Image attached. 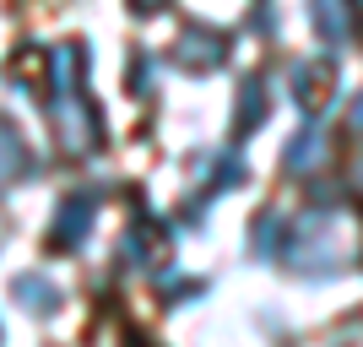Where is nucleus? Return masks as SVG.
I'll return each mask as SVG.
<instances>
[{"label":"nucleus","instance_id":"nucleus-1","mask_svg":"<svg viewBox=\"0 0 363 347\" xmlns=\"http://www.w3.org/2000/svg\"><path fill=\"white\" fill-rule=\"evenodd\" d=\"M288 255H293V272H303V277H331V272H342V266H347V244H342L336 217H325V211L298 217Z\"/></svg>","mask_w":363,"mask_h":347},{"label":"nucleus","instance_id":"nucleus-2","mask_svg":"<svg viewBox=\"0 0 363 347\" xmlns=\"http://www.w3.org/2000/svg\"><path fill=\"white\" fill-rule=\"evenodd\" d=\"M223 60H228V33L201 28V22H190V28L179 33V44H174V65H179V71H190V76L217 71Z\"/></svg>","mask_w":363,"mask_h":347},{"label":"nucleus","instance_id":"nucleus-3","mask_svg":"<svg viewBox=\"0 0 363 347\" xmlns=\"http://www.w3.org/2000/svg\"><path fill=\"white\" fill-rule=\"evenodd\" d=\"M92 211H98V201L92 196H65L60 206H55V223H49V239L60 244V250H76V244L92 233Z\"/></svg>","mask_w":363,"mask_h":347},{"label":"nucleus","instance_id":"nucleus-4","mask_svg":"<svg viewBox=\"0 0 363 347\" xmlns=\"http://www.w3.org/2000/svg\"><path fill=\"white\" fill-rule=\"evenodd\" d=\"M331 82H336L331 60H298L293 65V104L298 109H325L331 104Z\"/></svg>","mask_w":363,"mask_h":347},{"label":"nucleus","instance_id":"nucleus-5","mask_svg":"<svg viewBox=\"0 0 363 347\" xmlns=\"http://www.w3.org/2000/svg\"><path fill=\"white\" fill-rule=\"evenodd\" d=\"M55 125H60V141H65L71 152H82V147H92V141H98V120L82 109V92L55 98Z\"/></svg>","mask_w":363,"mask_h":347},{"label":"nucleus","instance_id":"nucleus-6","mask_svg":"<svg viewBox=\"0 0 363 347\" xmlns=\"http://www.w3.org/2000/svg\"><path fill=\"white\" fill-rule=\"evenodd\" d=\"M309 22H315V33L331 49L352 44V6L347 0H309Z\"/></svg>","mask_w":363,"mask_h":347},{"label":"nucleus","instance_id":"nucleus-7","mask_svg":"<svg viewBox=\"0 0 363 347\" xmlns=\"http://www.w3.org/2000/svg\"><path fill=\"white\" fill-rule=\"evenodd\" d=\"M320 163H325V131H320V125H303L298 136L288 141V152H282V168H288L293 180H303V174H315Z\"/></svg>","mask_w":363,"mask_h":347},{"label":"nucleus","instance_id":"nucleus-8","mask_svg":"<svg viewBox=\"0 0 363 347\" xmlns=\"http://www.w3.org/2000/svg\"><path fill=\"white\" fill-rule=\"evenodd\" d=\"M11 299L22 304L28 315H55V309H60V287L49 282L44 272H22V277L11 282Z\"/></svg>","mask_w":363,"mask_h":347},{"label":"nucleus","instance_id":"nucleus-9","mask_svg":"<svg viewBox=\"0 0 363 347\" xmlns=\"http://www.w3.org/2000/svg\"><path fill=\"white\" fill-rule=\"evenodd\" d=\"M82 71H87V49L82 44L55 49V55H49V87H55V98H71V92L82 87Z\"/></svg>","mask_w":363,"mask_h":347},{"label":"nucleus","instance_id":"nucleus-10","mask_svg":"<svg viewBox=\"0 0 363 347\" xmlns=\"http://www.w3.org/2000/svg\"><path fill=\"white\" fill-rule=\"evenodd\" d=\"M266 109H272L266 82H260V76H250V82L239 87V104H233V131H239V136H250V131L266 120Z\"/></svg>","mask_w":363,"mask_h":347},{"label":"nucleus","instance_id":"nucleus-11","mask_svg":"<svg viewBox=\"0 0 363 347\" xmlns=\"http://www.w3.org/2000/svg\"><path fill=\"white\" fill-rule=\"evenodd\" d=\"M22 163H28V147H22V136H16L11 120H0V196L22 180Z\"/></svg>","mask_w":363,"mask_h":347},{"label":"nucleus","instance_id":"nucleus-12","mask_svg":"<svg viewBox=\"0 0 363 347\" xmlns=\"http://www.w3.org/2000/svg\"><path fill=\"white\" fill-rule=\"evenodd\" d=\"M282 233H288L282 211H260L255 223H250V255H255V260H272L277 250H282Z\"/></svg>","mask_w":363,"mask_h":347},{"label":"nucleus","instance_id":"nucleus-13","mask_svg":"<svg viewBox=\"0 0 363 347\" xmlns=\"http://www.w3.org/2000/svg\"><path fill=\"white\" fill-rule=\"evenodd\" d=\"M239 180H244V163H239V152H223V158H217V190H233Z\"/></svg>","mask_w":363,"mask_h":347},{"label":"nucleus","instance_id":"nucleus-14","mask_svg":"<svg viewBox=\"0 0 363 347\" xmlns=\"http://www.w3.org/2000/svg\"><path fill=\"white\" fill-rule=\"evenodd\" d=\"M163 6H168V0H130V11H136V16H157Z\"/></svg>","mask_w":363,"mask_h":347},{"label":"nucleus","instance_id":"nucleus-15","mask_svg":"<svg viewBox=\"0 0 363 347\" xmlns=\"http://www.w3.org/2000/svg\"><path fill=\"white\" fill-rule=\"evenodd\" d=\"M352 131H358V136H363V92H358V98H352Z\"/></svg>","mask_w":363,"mask_h":347},{"label":"nucleus","instance_id":"nucleus-16","mask_svg":"<svg viewBox=\"0 0 363 347\" xmlns=\"http://www.w3.org/2000/svg\"><path fill=\"white\" fill-rule=\"evenodd\" d=\"M352 190H358V196H363V163H358V174H352Z\"/></svg>","mask_w":363,"mask_h":347},{"label":"nucleus","instance_id":"nucleus-17","mask_svg":"<svg viewBox=\"0 0 363 347\" xmlns=\"http://www.w3.org/2000/svg\"><path fill=\"white\" fill-rule=\"evenodd\" d=\"M358 6H363V0H358Z\"/></svg>","mask_w":363,"mask_h":347}]
</instances>
